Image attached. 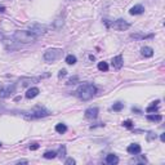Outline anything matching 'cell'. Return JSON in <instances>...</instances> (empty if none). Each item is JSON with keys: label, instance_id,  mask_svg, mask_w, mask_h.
Instances as JSON below:
<instances>
[{"label": "cell", "instance_id": "3957f363", "mask_svg": "<svg viewBox=\"0 0 165 165\" xmlns=\"http://www.w3.org/2000/svg\"><path fill=\"white\" fill-rule=\"evenodd\" d=\"M51 115V111H48L45 107H41V106H35L32 110L23 112V116L27 120H35V119H41V118H45Z\"/></svg>", "mask_w": 165, "mask_h": 165}, {"label": "cell", "instance_id": "2e32d148", "mask_svg": "<svg viewBox=\"0 0 165 165\" xmlns=\"http://www.w3.org/2000/svg\"><path fill=\"white\" fill-rule=\"evenodd\" d=\"M107 164H110V165H115V164H118L119 163V157L116 155H113V154H109L106 156V160H105Z\"/></svg>", "mask_w": 165, "mask_h": 165}, {"label": "cell", "instance_id": "7c38bea8", "mask_svg": "<svg viewBox=\"0 0 165 165\" xmlns=\"http://www.w3.org/2000/svg\"><path fill=\"white\" fill-rule=\"evenodd\" d=\"M155 36L154 34H150V35H145V34H132L130 38L134 39V40H145V39H152Z\"/></svg>", "mask_w": 165, "mask_h": 165}, {"label": "cell", "instance_id": "ffe728a7", "mask_svg": "<svg viewBox=\"0 0 165 165\" xmlns=\"http://www.w3.org/2000/svg\"><path fill=\"white\" fill-rule=\"evenodd\" d=\"M76 57L74 56V54H68L67 57H66V63L67 64H75L76 63Z\"/></svg>", "mask_w": 165, "mask_h": 165}, {"label": "cell", "instance_id": "8992f818", "mask_svg": "<svg viewBox=\"0 0 165 165\" xmlns=\"http://www.w3.org/2000/svg\"><path fill=\"white\" fill-rule=\"evenodd\" d=\"M49 76V74H45L43 76H38V77H21V83H22L23 87H28V85H31L34 83H39L43 77H47Z\"/></svg>", "mask_w": 165, "mask_h": 165}, {"label": "cell", "instance_id": "5b68a950", "mask_svg": "<svg viewBox=\"0 0 165 165\" xmlns=\"http://www.w3.org/2000/svg\"><path fill=\"white\" fill-rule=\"evenodd\" d=\"M105 23L107 25V27H112V28H115V30H118V31H125V30H128V28L130 27V23H128L125 19H121V18L116 19L111 25L109 23V21H105Z\"/></svg>", "mask_w": 165, "mask_h": 165}, {"label": "cell", "instance_id": "d6a6232c", "mask_svg": "<svg viewBox=\"0 0 165 165\" xmlns=\"http://www.w3.org/2000/svg\"><path fill=\"white\" fill-rule=\"evenodd\" d=\"M28 161L27 160H21V161H18V164H27Z\"/></svg>", "mask_w": 165, "mask_h": 165}, {"label": "cell", "instance_id": "9c48e42d", "mask_svg": "<svg viewBox=\"0 0 165 165\" xmlns=\"http://www.w3.org/2000/svg\"><path fill=\"white\" fill-rule=\"evenodd\" d=\"M126 151H128V154H130V155H138V154H141L142 148H141V146L138 145V143H132V145L128 146Z\"/></svg>", "mask_w": 165, "mask_h": 165}, {"label": "cell", "instance_id": "7a4b0ae2", "mask_svg": "<svg viewBox=\"0 0 165 165\" xmlns=\"http://www.w3.org/2000/svg\"><path fill=\"white\" fill-rule=\"evenodd\" d=\"M36 35H35L32 31H26V30H17L16 32L13 34V39L22 43V44H28V43H32L36 40Z\"/></svg>", "mask_w": 165, "mask_h": 165}, {"label": "cell", "instance_id": "ac0fdd59", "mask_svg": "<svg viewBox=\"0 0 165 165\" xmlns=\"http://www.w3.org/2000/svg\"><path fill=\"white\" fill-rule=\"evenodd\" d=\"M56 132H57V133H60V134L66 133V132H67V126H66V124H63V123L57 124V125H56Z\"/></svg>", "mask_w": 165, "mask_h": 165}, {"label": "cell", "instance_id": "e575fe53", "mask_svg": "<svg viewBox=\"0 0 165 165\" xmlns=\"http://www.w3.org/2000/svg\"><path fill=\"white\" fill-rule=\"evenodd\" d=\"M0 110H2V107H0Z\"/></svg>", "mask_w": 165, "mask_h": 165}, {"label": "cell", "instance_id": "4dcf8cb0", "mask_svg": "<svg viewBox=\"0 0 165 165\" xmlns=\"http://www.w3.org/2000/svg\"><path fill=\"white\" fill-rule=\"evenodd\" d=\"M132 111H133V112H138V113H141V110H138V109H134V107L132 109Z\"/></svg>", "mask_w": 165, "mask_h": 165}, {"label": "cell", "instance_id": "4316f807", "mask_svg": "<svg viewBox=\"0 0 165 165\" xmlns=\"http://www.w3.org/2000/svg\"><path fill=\"white\" fill-rule=\"evenodd\" d=\"M64 164H66V165H75L76 161L72 159V157H68V159H67L66 161H64Z\"/></svg>", "mask_w": 165, "mask_h": 165}, {"label": "cell", "instance_id": "44dd1931", "mask_svg": "<svg viewBox=\"0 0 165 165\" xmlns=\"http://www.w3.org/2000/svg\"><path fill=\"white\" fill-rule=\"evenodd\" d=\"M98 70L99 71H103V72H106V71H109V64H107V62H99L98 63Z\"/></svg>", "mask_w": 165, "mask_h": 165}, {"label": "cell", "instance_id": "ba28073f", "mask_svg": "<svg viewBox=\"0 0 165 165\" xmlns=\"http://www.w3.org/2000/svg\"><path fill=\"white\" fill-rule=\"evenodd\" d=\"M98 112H99L98 107H89V109L85 110V118L90 119V120H94L98 116Z\"/></svg>", "mask_w": 165, "mask_h": 165}, {"label": "cell", "instance_id": "277c9868", "mask_svg": "<svg viewBox=\"0 0 165 165\" xmlns=\"http://www.w3.org/2000/svg\"><path fill=\"white\" fill-rule=\"evenodd\" d=\"M62 54V49H58V48H52V49H48V51L44 53V61L45 62H54L57 61L61 57Z\"/></svg>", "mask_w": 165, "mask_h": 165}, {"label": "cell", "instance_id": "5bb4252c", "mask_svg": "<svg viewBox=\"0 0 165 165\" xmlns=\"http://www.w3.org/2000/svg\"><path fill=\"white\" fill-rule=\"evenodd\" d=\"M159 103H160V101L159 99H156V101H154L151 105H150L147 109H146V112L147 113H152V112H156L157 110H159Z\"/></svg>", "mask_w": 165, "mask_h": 165}, {"label": "cell", "instance_id": "6da1fadb", "mask_svg": "<svg viewBox=\"0 0 165 165\" xmlns=\"http://www.w3.org/2000/svg\"><path fill=\"white\" fill-rule=\"evenodd\" d=\"M76 94L81 101H89L97 94V87L90 83H85L77 88Z\"/></svg>", "mask_w": 165, "mask_h": 165}, {"label": "cell", "instance_id": "1f68e13d", "mask_svg": "<svg viewBox=\"0 0 165 165\" xmlns=\"http://www.w3.org/2000/svg\"><path fill=\"white\" fill-rule=\"evenodd\" d=\"M160 139H161V142H164V141H165V135H164V133L160 135Z\"/></svg>", "mask_w": 165, "mask_h": 165}, {"label": "cell", "instance_id": "e0dca14e", "mask_svg": "<svg viewBox=\"0 0 165 165\" xmlns=\"http://www.w3.org/2000/svg\"><path fill=\"white\" fill-rule=\"evenodd\" d=\"M31 31L38 36V35L45 32V27H44V26H41V25H34V26L31 27Z\"/></svg>", "mask_w": 165, "mask_h": 165}, {"label": "cell", "instance_id": "d4e9b609", "mask_svg": "<svg viewBox=\"0 0 165 165\" xmlns=\"http://www.w3.org/2000/svg\"><path fill=\"white\" fill-rule=\"evenodd\" d=\"M123 125H124L125 128H128V129H132V128L134 126V124H133L132 120H125V121H123Z\"/></svg>", "mask_w": 165, "mask_h": 165}, {"label": "cell", "instance_id": "f546056e", "mask_svg": "<svg viewBox=\"0 0 165 165\" xmlns=\"http://www.w3.org/2000/svg\"><path fill=\"white\" fill-rule=\"evenodd\" d=\"M5 9H6V8H5L4 5H0V12H2V13H4V12H5Z\"/></svg>", "mask_w": 165, "mask_h": 165}, {"label": "cell", "instance_id": "9a60e30c", "mask_svg": "<svg viewBox=\"0 0 165 165\" xmlns=\"http://www.w3.org/2000/svg\"><path fill=\"white\" fill-rule=\"evenodd\" d=\"M141 53L143 57H146V58H150V57L154 56V49L151 47H143L141 49Z\"/></svg>", "mask_w": 165, "mask_h": 165}, {"label": "cell", "instance_id": "30bf717a", "mask_svg": "<svg viewBox=\"0 0 165 165\" xmlns=\"http://www.w3.org/2000/svg\"><path fill=\"white\" fill-rule=\"evenodd\" d=\"M123 64H124V61H123V56L121 54H119V56L112 58V66L116 70H120L121 67H123Z\"/></svg>", "mask_w": 165, "mask_h": 165}, {"label": "cell", "instance_id": "836d02e7", "mask_svg": "<svg viewBox=\"0 0 165 165\" xmlns=\"http://www.w3.org/2000/svg\"><path fill=\"white\" fill-rule=\"evenodd\" d=\"M0 147H2V142H0Z\"/></svg>", "mask_w": 165, "mask_h": 165}, {"label": "cell", "instance_id": "7402d4cb", "mask_svg": "<svg viewBox=\"0 0 165 165\" xmlns=\"http://www.w3.org/2000/svg\"><path fill=\"white\" fill-rule=\"evenodd\" d=\"M123 109H124V103H121V102H116V103H113V106H112V110L116 111V112L121 111Z\"/></svg>", "mask_w": 165, "mask_h": 165}, {"label": "cell", "instance_id": "d6986e66", "mask_svg": "<svg viewBox=\"0 0 165 165\" xmlns=\"http://www.w3.org/2000/svg\"><path fill=\"white\" fill-rule=\"evenodd\" d=\"M147 120L148 121H154V123H159L163 120L161 115H147Z\"/></svg>", "mask_w": 165, "mask_h": 165}, {"label": "cell", "instance_id": "83f0119b", "mask_svg": "<svg viewBox=\"0 0 165 165\" xmlns=\"http://www.w3.org/2000/svg\"><path fill=\"white\" fill-rule=\"evenodd\" d=\"M66 75H67V71L64 70V68H62V70L60 71V74H58V77L61 79V77H64V76H66Z\"/></svg>", "mask_w": 165, "mask_h": 165}, {"label": "cell", "instance_id": "f1b7e54d", "mask_svg": "<svg viewBox=\"0 0 165 165\" xmlns=\"http://www.w3.org/2000/svg\"><path fill=\"white\" fill-rule=\"evenodd\" d=\"M38 148H39L38 143H32V145H30V150H31V151H34V150H38Z\"/></svg>", "mask_w": 165, "mask_h": 165}, {"label": "cell", "instance_id": "8fae6325", "mask_svg": "<svg viewBox=\"0 0 165 165\" xmlns=\"http://www.w3.org/2000/svg\"><path fill=\"white\" fill-rule=\"evenodd\" d=\"M143 12H145V8H143V5H141V4L132 6L130 10H129V13H130L132 16H138V14H142Z\"/></svg>", "mask_w": 165, "mask_h": 165}, {"label": "cell", "instance_id": "484cf974", "mask_svg": "<svg viewBox=\"0 0 165 165\" xmlns=\"http://www.w3.org/2000/svg\"><path fill=\"white\" fill-rule=\"evenodd\" d=\"M77 81H79V76H72V77H71L70 80L67 81V84H68V85H74V84H76Z\"/></svg>", "mask_w": 165, "mask_h": 165}, {"label": "cell", "instance_id": "603a6c76", "mask_svg": "<svg viewBox=\"0 0 165 165\" xmlns=\"http://www.w3.org/2000/svg\"><path fill=\"white\" fill-rule=\"evenodd\" d=\"M57 155H58L61 159H63V157L66 156V146L62 145V146L60 147V150H58V152H57Z\"/></svg>", "mask_w": 165, "mask_h": 165}, {"label": "cell", "instance_id": "cb8c5ba5", "mask_svg": "<svg viewBox=\"0 0 165 165\" xmlns=\"http://www.w3.org/2000/svg\"><path fill=\"white\" fill-rule=\"evenodd\" d=\"M43 156H44L45 159H54V157L57 156V152L56 151H47Z\"/></svg>", "mask_w": 165, "mask_h": 165}, {"label": "cell", "instance_id": "52a82bcc", "mask_svg": "<svg viewBox=\"0 0 165 165\" xmlns=\"http://www.w3.org/2000/svg\"><path fill=\"white\" fill-rule=\"evenodd\" d=\"M14 92H16V84H12V85H8V87H5V88H2L0 89V98H8Z\"/></svg>", "mask_w": 165, "mask_h": 165}, {"label": "cell", "instance_id": "4fadbf2b", "mask_svg": "<svg viewBox=\"0 0 165 165\" xmlns=\"http://www.w3.org/2000/svg\"><path fill=\"white\" fill-rule=\"evenodd\" d=\"M39 93H40L39 88L34 87V88L28 89V90L26 92V98H27V99H32V98H35V97H36V96H39Z\"/></svg>", "mask_w": 165, "mask_h": 165}]
</instances>
